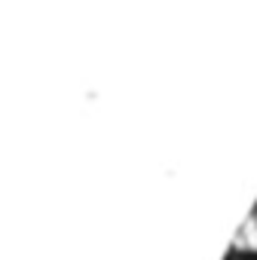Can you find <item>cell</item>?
<instances>
[{
	"instance_id": "obj_1",
	"label": "cell",
	"mask_w": 257,
	"mask_h": 260,
	"mask_svg": "<svg viewBox=\"0 0 257 260\" xmlns=\"http://www.w3.org/2000/svg\"><path fill=\"white\" fill-rule=\"evenodd\" d=\"M236 245L257 251V220H248V223H245V230H242V236L236 239Z\"/></svg>"
}]
</instances>
